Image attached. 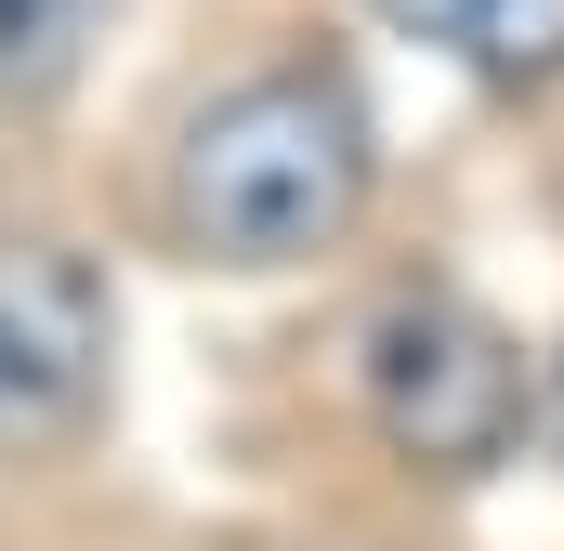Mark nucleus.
<instances>
[{
	"label": "nucleus",
	"instance_id": "obj_1",
	"mask_svg": "<svg viewBox=\"0 0 564 551\" xmlns=\"http://www.w3.org/2000/svg\"><path fill=\"white\" fill-rule=\"evenodd\" d=\"M368 184H381V119H368V93H355L341 66H315V53H276V66L224 79V93L171 132L158 210H171V250H184V263L289 276V263H315V250L355 237Z\"/></svg>",
	"mask_w": 564,
	"mask_h": 551
},
{
	"label": "nucleus",
	"instance_id": "obj_2",
	"mask_svg": "<svg viewBox=\"0 0 564 551\" xmlns=\"http://www.w3.org/2000/svg\"><path fill=\"white\" fill-rule=\"evenodd\" d=\"M355 395H368V433L408 460V473H499L525 433H539V368L525 342L459 302V289H394L368 328H355Z\"/></svg>",
	"mask_w": 564,
	"mask_h": 551
},
{
	"label": "nucleus",
	"instance_id": "obj_3",
	"mask_svg": "<svg viewBox=\"0 0 564 551\" xmlns=\"http://www.w3.org/2000/svg\"><path fill=\"white\" fill-rule=\"evenodd\" d=\"M119 395V289L66 237H0V460H66Z\"/></svg>",
	"mask_w": 564,
	"mask_h": 551
},
{
	"label": "nucleus",
	"instance_id": "obj_4",
	"mask_svg": "<svg viewBox=\"0 0 564 551\" xmlns=\"http://www.w3.org/2000/svg\"><path fill=\"white\" fill-rule=\"evenodd\" d=\"M368 13L433 40L446 66H473L486 93H552L564 79V0H368Z\"/></svg>",
	"mask_w": 564,
	"mask_h": 551
},
{
	"label": "nucleus",
	"instance_id": "obj_5",
	"mask_svg": "<svg viewBox=\"0 0 564 551\" xmlns=\"http://www.w3.org/2000/svg\"><path fill=\"white\" fill-rule=\"evenodd\" d=\"M119 0H0V119H40L79 93V66L106 53Z\"/></svg>",
	"mask_w": 564,
	"mask_h": 551
},
{
	"label": "nucleus",
	"instance_id": "obj_6",
	"mask_svg": "<svg viewBox=\"0 0 564 551\" xmlns=\"http://www.w3.org/2000/svg\"><path fill=\"white\" fill-rule=\"evenodd\" d=\"M539 446H552V460H564V342H552V355H539Z\"/></svg>",
	"mask_w": 564,
	"mask_h": 551
}]
</instances>
